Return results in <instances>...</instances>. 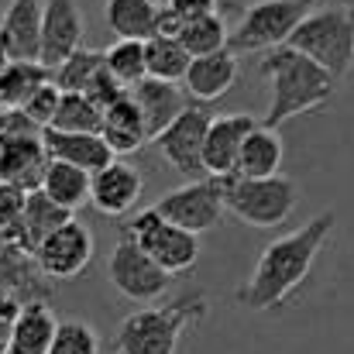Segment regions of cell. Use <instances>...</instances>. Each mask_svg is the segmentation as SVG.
<instances>
[{"instance_id":"83f0119b","label":"cell","mask_w":354,"mask_h":354,"mask_svg":"<svg viewBox=\"0 0 354 354\" xmlns=\"http://www.w3.org/2000/svg\"><path fill=\"white\" fill-rule=\"evenodd\" d=\"M145 45H148V76H155V80H169V83L186 80L193 55H189V48H186L179 38L155 35V38H148Z\"/></svg>"},{"instance_id":"5bb4252c","label":"cell","mask_w":354,"mask_h":354,"mask_svg":"<svg viewBox=\"0 0 354 354\" xmlns=\"http://www.w3.org/2000/svg\"><path fill=\"white\" fill-rule=\"evenodd\" d=\"M76 48H83V14L76 0H48L41 17V62L48 69L62 66Z\"/></svg>"},{"instance_id":"603a6c76","label":"cell","mask_w":354,"mask_h":354,"mask_svg":"<svg viewBox=\"0 0 354 354\" xmlns=\"http://www.w3.org/2000/svg\"><path fill=\"white\" fill-rule=\"evenodd\" d=\"M282 155H286V145H282V138H279V127L258 124V127L248 134L244 148H241V162H237L234 176H248V179L279 176Z\"/></svg>"},{"instance_id":"4fadbf2b","label":"cell","mask_w":354,"mask_h":354,"mask_svg":"<svg viewBox=\"0 0 354 354\" xmlns=\"http://www.w3.org/2000/svg\"><path fill=\"white\" fill-rule=\"evenodd\" d=\"M254 127H258V120L251 114H221V118L210 120L207 145H203L207 176H217V179L234 176L237 162H241V148H244V141Z\"/></svg>"},{"instance_id":"8d00e7d4","label":"cell","mask_w":354,"mask_h":354,"mask_svg":"<svg viewBox=\"0 0 354 354\" xmlns=\"http://www.w3.org/2000/svg\"><path fill=\"white\" fill-rule=\"evenodd\" d=\"M169 7L183 17V21H196L207 14H221V0H169Z\"/></svg>"},{"instance_id":"e575fe53","label":"cell","mask_w":354,"mask_h":354,"mask_svg":"<svg viewBox=\"0 0 354 354\" xmlns=\"http://www.w3.org/2000/svg\"><path fill=\"white\" fill-rule=\"evenodd\" d=\"M59 104H62V90L55 86V80H48L45 86H38V90L31 93V100L24 104V111L38 120L41 127H52V120L59 114Z\"/></svg>"},{"instance_id":"277c9868","label":"cell","mask_w":354,"mask_h":354,"mask_svg":"<svg viewBox=\"0 0 354 354\" xmlns=\"http://www.w3.org/2000/svg\"><path fill=\"white\" fill-rule=\"evenodd\" d=\"M289 45L320 62L334 80L354 73V3L310 10L292 31Z\"/></svg>"},{"instance_id":"6da1fadb","label":"cell","mask_w":354,"mask_h":354,"mask_svg":"<svg viewBox=\"0 0 354 354\" xmlns=\"http://www.w3.org/2000/svg\"><path fill=\"white\" fill-rule=\"evenodd\" d=\"M334 227H337V214L324 210L313 221H306L303 227H296L289 234L275 237L272 244H265V251L254 261L251 279L237 289V303L244 310H254V313L282 306L306 282L320 248L327 244V237L334 234Z\"/></svg>"},{"instance_id":"2e32d148","label":"cell","mask_w":354,"mask_h":354,"mask_svg":"<svg viewBox=\"0 0 354 354\" xmlns=\"http://www.w3.org/2000/svg\"><path fill=\"white\" fill-rule=\"evenodd\" d=\"M41 0H10L0 14V38L10 59H35L41 62Z\"/></svg>"},{"instance_id":"484cf974","label":"cell","mask_w":354,"mask_h":354,"mask_svg":"<svg viewBox=\"0 0 354 354\" xmlns=\"http://www.w3.org/2000/svg\"><path fill=\"white\" fill-rule=\"evenodd\" d=\"M52 80V69L45 62L35 59H14L3 73H0V100L7 107H24L31 100V93L38 86H45Z\"/></svg>"},{"instance_id":"4316f807","label":"cell","mask_w":354,"mask_h":354,"mask_svg":"<svg viewBox=\"0 0 354 354\" xmlns=\"http://www.w3.org/2000/svg\"><path fill=\"white\" fill-rule=\"evenodd\" d=\"M66 221H73V210H66L62 203H55L45 189H31L28 193V210H24V241L35 251L52 231H59Z\"/></svg>"},{"instance_id":"3957f363","label":"cell","mask_w":354,"mask_h":354,"mask_svg":"<svg viewBox=\"0 0 354 354\" xmlns=\"http://www.w3.org/2000/svg\"><path fill=\"white\" fill-rule=\"evenodd\" d=\"M210 313L203 292H186L162 306H141L114 334V354H176L186 327Z\"/></svg>"},{"instance_id":"8fae6325","label":"cell","mask_w":354,"mask_h":354,"mask_svg":"<svg viewBox=\"0 0 354 354\" xmlns=\"http://www.w3.org/2000/svg\"><path fill=\"white\" fill-rule=\"evenodd\" d=\"M35 258H38V268L48 279H62V282L80 279L93 261V234H90L86 224H80L73 217L35 248Z\"/></svg>"},{"instance_id":"d4e9b609","label":"cell","mask_w":354,"mask_h":354,"mask_svg":"<svg viewBox=\"0 0 354 354\" xmlns=\"http://www.w3.org/2000/svg\"><path fill=\"white\" fill-rule=\"evenodd\" d=\"M38 189H45L55 203H62L66 210H80L86 200H90V189H93V172H86V169H80V165H73V162H62V158H52L48 162V169H45V179H41V186Z\"/></svg>"},{"instance_id":"9c48e42d","label":"cell","mask_w":354,"mask_h":354,"mask_svg":"<svg viewBox=\"0 0 354 354\" xmlns=\"http://www.w3.org/2000/svg\"><path fill=\"white\" fill-rule=\"evenodd\" d=\"M155 210L162 217H169L172 224L193 231V234H207L214 227H221V221L227 217V200H224V179L217 176H203V179H189L186 186L165 193Z\"/></svg>"},{"instance_id":"7402d4cb","label":"cell","mask_w":354,"mask_h":354,"mask_svg":"<svg viewBox=\"0 0 354 354\" xmlns=\"http://www.w3.org/2000/svg\"><path fill=\"white\" fill-rule=\"evenodd\" d=\"M100 134L107 138V145L114 148L118 158L120 155H134L145 141H151V138H148V127H145V118H141V107L134 104L131 90L120 97L118 104H111V107L104 111Z\"/></svg>"},{"instance_id":"30bf717a","label":"cell","mask_w":354,"mask_h":354,"mask_svg":"<svg viewBox=\"0 0 354 354\" xmlns=\"http://www.w3.org/2000/svg\"><path fill=\"white\" fill-rule=\"evenodd\" d=\"M214 114L207 111V104H189L179 118L172 120L151 145L158 148V155L186 179H203L207 165H203V145H207V131H210Z\"/></svg>"},{"instance_id":"7c38bea8","label":"cell","mask_w":354,"mask_h":354,"mask_svg":"<svg viewBox=\"0 0 354 354\" xmlns=\"http://www.w3.org/2000/svg\"><path fill=\"white\" fill-rule=\"evenodd\" d=\"M48 162L52 158L45 148V131L0 138V183H14V186H24L31 193L41 186Z\"/></svg>"},{"instance_id":"1f68e13d","label":"cell","mask_w":354,"mask_h":354,"mask_svg":"<svg viewBox=\"0 0 354 354\" xmlns=\"http://www.w3.org/2000/svg\"><path fill=\"white\" fill-rule=\"evenodd\" d=\"M52 127H59V131H100L104 111L86 93H62V104H59Z\"/></svg>"},{"instance_id":"ab89813d","label":"cell","mask_w":354,"mask_h":354,"mask_svg":"<svg viewBox=\"0 0 354 354\" xmlns=\"http://www.w3.org/2000/svg\"><path fill=\"white\" fill-rule=\"evenodd\" d=\"M155 3H169V0H155Z\"/></svg>"},{"instance_id":"f35d334b","label":"cell","mask_w":354,"mask_h":354,"mask_svg":"<svg viewBox=\"0 0 354 354\" xmlns=\"http://www.w3.org/2000/svg\"><path fill=\"white\" fill-rule=\"evenodd\" d=\"M7 111H10V107H7V104L0 100V127H3V118H7Z\"/></svg>"},{"instance_id":"74e56055","label":"cell","mask_w":354,"mask_h":354,"mask_svg":"<svg viewBox=\"0 0 354 354\" xmlns=\"http://www.w3.org/2000/svg\"><path fill=\"white\" fill-rule=\"evenodd\" d=\"M10 62H14V59H10V52H7V45H3V38H0V73H3V69H7Z\"/></svg>"},{"instance_id":"44dd1931","label":"cell","mask_w":354,"mask_h":354,"mask_svg":"<svg viewBox=\"0 0 354 354\" xmlns=\"http://www.w3.org/2000/svg\"><path fill=\"white\" fill-rule=\"evenodd\" d=\"M183 83H186V93L200 104L221 100L237 83V52L221 48V52H210V55H196L189 62V73H186Z\"/></svg>"},{"instance_id":"7a4b0ae2","label":"cell","mask_w":354,"mask_h":354,"mask_svg":"<svg viewBox=\"0 0 354 354\" xmlns=\"http://www.w3.org/2000/svg\"><path fill=\"white\" fill-rule=\"evenodd\" d=\"M258 73L272 86L268 114H265L268 127H282L286 120L299 118V114L320 111L337 90V80L320 62H313L310 55H303L292 45H279L272 52H261Z\"/></svg>"},{"instance_id":"ffe728a7","label":"cell","mask_w":354,"mask_h":354,"mask_svg":"<svg viewBox=\"0 0 354 354\" xmlns=\"http://www.w3.org/2000/svg\"><path fill=\"white\" fill-rule=\"evenodd\" d=\"M59 324L62 320L55 317L48 299H41V296L21 299V313L14 320L10 354H48L55 334H59Z\"/></svg>"},{"instance_id":"d6a6232c","label":"cell","mask_w":354,"mask_h":354,"mask_svg":"<svg viewBox=\"0 0 354 354\" xmlns=\"http://www.w3.org/2000/svg\"><path fill=\"white\" fill-rule=\"evenodd\" d=\"M24 210H28V189L14 186V183H0V237H7L21 248H28V241H24Z\"/></svg>"},{"instance_id":"cb8c5ba5","label":"cell","mask_w":354,"mask_h":354,"mask_svg":"<svg viewBox=\"0 0 354 354\" xmlns=\"http://www.w3.org/2000/svg\"><path fill=\"white\" fill-rule=\"evenodd\" d=\"M158 14H162V3L155 0H107L104 3V21L118 38H138V41L155 38Z\"/></svg>"},{"instance_id":"8992f818","label":"cell","mask_w":354,"mask_h":354,"mask_svg":"<svg viewBox=\"0 0 354 354\" xmlns=\"http://www.w3.org/2000/svg\"><path fill=\"white\" fill-rule=\"evenodd\" d=\"M317 7V0H254L241 10L227 48L244 52H272L279 45H289L292 31L303 24V17Z\"/></svg>"},{"instance_id":"ac0fdd59","label":"cell","mask_w":354,"mask_h":354,"mask_svg":"<svg viewBox=\"0 0 354 354\" xmlns=\"http://www.w3.org/2000/svg\"><path fill=\"white\" fill-rule=\"evenodd\" d=\"M131 97H134V104L141 107V118H145V127H148V138H151V141L189 107L186 93H183L176 83L155 80V76H145L141 83H134V86H131Z\"/></svg>"},{"instance_id":"d6986e66","label":"cell","mask_w":354,"mask_h":354,"mask_svg":"<svg viewBox=\"0 0 354 354\" xmlns=\"http://www.w3.org/2000/svg\"><path fill=\"white\" fill-rule=\"evenodd\" d=\"M0 292H14L21 299H31V296L48 299L52 296L48 275L38 268V258L7 237H0Z\"/></svg>"},{"instance_id":"9a60e30c","label":"cell","mask_w":354,"mask_h":354,"mask_svg":"<svg viewBox=\"0 0 354 354\" xmlns=\"http://www.w3.org/2000/svg\"><path fill=\"white\" fill-rule=\"evenodd\" d=\"M141 189H145V179L141 172L124 162V158H114L107 169L93 172V189H90V203L97 207V214L104 217H124L134 210V203L141 200Z\"/></svg>"},{"instance_id":"52a82bcc","label":"cell","mask_w":354,"mask_h":354,"mask_svg":"<svg viewBox=\"0 0 354 354\" xmlns=\"http://www.w3.org/2000/svg\"><path fill=\"white\" fill-rule=\"evenodd\" d=\"M107 279L124 299L141 303V306L158 303L176 282V275L165 272L127 231L120 234V241L114 244V251L107 258Z\"/></svg>"},{"instance_id":"f546056e","label":"cell","mask_w":354,"mask_h":354,"mask_svg":"<svg viewBox=\"0 0 354 354\" xmlns=\"http://www.w3.org/2000/svg\"><path fill=\"white\" fill-rule=\"evenodd\" d=\"M100 69H104V52L76 48L62 66L52 69V80H55V86H59L62 93H86Z\"/></svg>"},{"instance_id":"f1b7e54d","label":"cell","mask_w":354,"mask_h":354,"mask_svg":"<svg viewBox=\"0 0 354 354\" xmlns=\"http://www.w3.org/2000/svg\"><path fill=\"white\" fill-rule=\"evenodd\" d=\"M104 66L111 76H118L120 83L131 90L134 83H141L148 76V45L138 38H118L107 52H104Z\"/></svg>"},{"instance_id":"4dcf8cb0","label":"cell","mask_w":354,"mask_h":354,"mask_svg":"<svg viewBox=\"0 0 354 354\" xmlns=\"http://www.w3.org/2000/svg\"><path fill=\"white\" fill-rule=\"evenodd\" d=\"M179 41L189 48V55H210V52H221L227 48L231 41V31L224 24L221 14H207V17H196V21H186L183 31H179Z\"/></svg>"},{"instance_id":"e0dca14e","label":"cell","mask_w":354,"mask_h":354,"mask_svg":"<svg viewBox=\"0 0 354 354\" xmlns=\"http://www.w3.org/2000/svg\"><path fill=\"white\" fill-rule=\"evenodd\" d=\"M45 148L48 158H62L73 162L86 172H100L107 169L118 155L107 145V138L100 131H59V127H45Z\"/></svg>"},{"instance_id":"d590c367","label":"cell","mask_w":354,"mask_h":354,"mask_svg":"<svg viewBox=\"0 0 354 354\" xmlns=\"http://www.w3.org/2000/svg\"><path fill=\"white\" fill-rule=\"evenodd\" d=\"M21 313V296L14 292H0V354H10L14 341V320Z\"/></svg>"},{"instance_id":"ba28073f","label":"cell","mask_w":354,"mask_h":354,"mask_svg":"<svg viewBox=\"0 0 354 354\" xmlns=\"http://www.w3.org/2000/svg\"><path fill=\"white\" fill-rule=\"evenodd\" d=\"M124 231L134 237L165 272H172V275H186L200 261V234L172 224L155 207L138 210L134 217H127L124 221Z\"/></svg>"},{"instance_id":"5b68a950","label":"cell","mask_w":354,"mask_h":354,"mask_svg":"<svg viewBox=\"0 0 354 354\" xmlns=\"http://www.w3.org/2000/svg\"><path fill=\"white\" fill-rule=\"evenodd\" d=\"M224 200L227 214L237 217L248 227H279L282 221L292 217L299 203V186L289 176H265V179H248V176H227L224 179Z\"/></svg>"},{"instance_id":"836d02e7","label":"cell","mask_w":354,"mask_h":354,"mask_svg":"<svg viewBox=\"0 0 354 354\" xmlns=\"http://www.w3.org/2000/svg\"><path fill=\"white\" fill-rule=\"evenodd\" d=\"M48 354H100V334L86 320H62Z\"/></svg>"}]
</instances>
